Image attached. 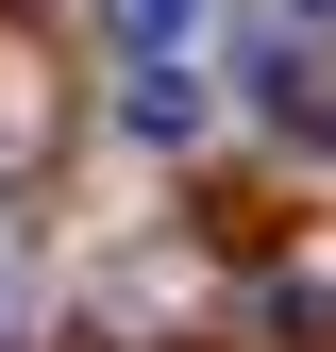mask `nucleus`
Here are the masks:
<instances>
[{"instance_id": "f257e3e1", "label": "nucleus", "mask_w": 336, "mask_h": 352, "mask_svg": "<svg viewBox=\"0 0 336 352\" xmlns=\"http://www.w3.org/2000/svg\"><path fill=\"white\" fill-rule=\"evenodd\" d=\"M118 135H151V151H185V135H202V67H185V51H151L135 84H118Z\"/></svg>"}, {"instance_id": "f03ea898", "label": "nucleus", "mask_w": 336, "mask_h": 352, "mask_svg": "<svg viewBox=\"0 0 336 352\" xmlns=\"http://www.w3.org/2000/svg\"><path fill=\"white\" fill-rule=\"evenodd\" d=\"M101 34H118V51H135V67H151V51H168V34H185V0H101Z\"/></svg>"}, {"instance_id": "7ed1b4c3", "label": "nucleus", "mask_w": 336, "mask_h": 352, "mask_svg": "<svg viewBox=\"0 0 336 352\" xmlns=\"http://www.w3.org/2000/svg\"><path fill=\"white\" fill-rule=\"evenodd\" d=\"M0 319H17V218H0Z\"/></svg>"}]
</instances>
